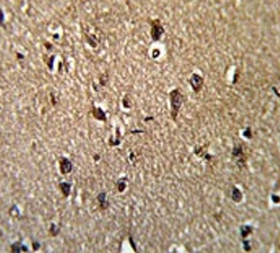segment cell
Here are the masks:
<instances>
[{
    "instance_id": "obj_1",
    "label": "cell",
    "mask_w": 280,
    "mask_h": 253,
    "mask_svg": "<svg viewBox=\"0 0 280 253\" xmlns=\"http://www.w3.org/2000/svg\"><path fill=\"white\" fill-rule=\"evenodd\" d=\"M183 103V96L180 92L179 89H173L170 92V103H171V117L173 121H177V116L179 113L180 108L182 106Z\"/></svg>"
},
{
    "instance_id": "obj_2",
    "label": "cell",
    "mask_w": 280,
    "mask_h": 253,
    "mask_svg": "<svg viewBox=\"0 0 280 253\" xmlns=\"http://www.w3.org/2000/svg\"><path fill=\"white\" fill-rule=\"evenodd\" d=\"M151 26H152L151 37L154 42H158V41H160L161 36L163 35V33H164V28H163V26L161 25L160 19H154V20H152Z\"/></svg>"
},
{
    "instance_id": "obj_3",
    "label": "cell",
    "mask_w": 280,
    "mask_h": 253,
    "mask_svg": "<svg viewBox=\"0 0 280 253\" xmlns=\"http://www.w3.org/2000/svg\"><path fill=\"white\" fill-rule=\"evenodd\" d=\"M189 83L195 92H199L204 85V78L197 73H192V75L189 79Z\"/></svg>"
},
{
    "instance_id": "obj_4",
    "label": "cell",
    "mask_w": 280,
    "mask_h": 253,
    "mask_svg": "<svg viewBox=\"0 0 280 253\" xmlns=\"http://www.w3.org/2000/svg\"><path fill=\"white\" fill-rule=\"evenodd\" d=\"M72 162L69 160L68 157H62L60 159V171H61L62 175H68L72 171Z\"/></svg>"
},
{
    "instance_id": "obj_5",
    "label": "cell",
    "mask_w": 280,
    "mask_h": 253,
    "mask_svg": "<svg viewBox=\"0 0 280 253\" xmlns=\"http://www.w3.org/2000/svg\"><path fill=\"white\" fill-rule=\"evenodd\" d=\"M92 116L97 121H106V114L105 111L101 109V108H97V107H92Z\"/></svg>"
},
{
    "instance_id": "obj_6",
    "label": "cell",
    "mask_w": 280,
    "mask_h": 253,
    "mask_svg": "<svg viewBox=\"0 0 280 253\" xmlns=\"http://www.w3.org/2000/svg\"><path fill=\"white\" fill-rule=\"evenodd\" d=\"M97 199H98L99 205H100V208H102V209L108 208V206H109V201L107 200V193H105V191H102V193H100L99 195H98Z\"/></svg>"
},
{
    "instance_id": "obj_7",
    "label": "cell",
    "mask_w": 280,
    "mask_h": 253,
    "mask_svg": "<svg viewBox=\"0 0 280 253\" xmlns=\"http://www.w3.org/2000/svg\"><path fill=\"white\" fill-rule=\"evenodd\" d=\"M10 250L11 252H15V253H19V252H27L28 249L27 246H25L24 244H22V242H15L11 244L10 246Z\"/></svg>"
},
{
    "instance_id": "obj_8",
    "label": "cell",
    "mask_w": 280,
    "mask_h": 253,
    "mask_svg": "<svg viewBox=\"0 0 280 253\" xmlns=\"http://www.w3.org/2000/svg\"><path fill=\"white\" fill-rule=\"evenodd\" d=\"M59 187H60V190L63 193V196L64 197L70 196V193H71V183H69V182H61L59 185Z\"/></svg>"
},
{
    "instance_id": "obj_9",
    "label": "cell",
    "mask_w": 280,
    "mask_h": 253,
    "mask_svg": "<svg viewBox=\"0 0 280 253\" xmlns=\"http://www.w3.org/2000/svg\"><path fill=\"white\" fill-rule=\"evenodd\" d=\"M242 197H243V195H242L240 189L237 188V187H233L232 188V199L235 203H240L241 200H242Z\"/></svg>"
},
{
    "instance_id": "obj_10",
    "label": "cell",
    "mask_w": 280,
    "mask_h": 253,
    "mask_svg": "<svg viewBox=\"0 0 280 253\" xmlns=\"http://www.w3.org/2000/svg\"><path fill=\"white\" fill-rule=\"evenodd\" d=\"M253 232V227L250 226V225H242L240 228V233H241V236L245 239L246 236H249Z\"/></svg>"
},
{
    "instance_id": "obj_11",
    "label": "cell",
    "mask_w": 280,
    "mask_h": 253,
    "mask_svg": "<svg viewBox=\"0 0 280 253\" xmlns=\"http://www.w3.org/2000/svg\"><path fill=\"white\" fill-rule=\"evenodd\" d=\"M232 154H233V157H243V147L241 145H235L233 147V151H232Z\"/></svg>"
},
{
    "instance_id": "obj_12",
    "label": "cell",
    "mask_w": 280,
    "mask_h": 253,
    "mask_svg": "<svg viewBox=\"0 0 280 253\" xmlns=\"http://www.w3.org/2000/svg\"><path fill=\"white\" fill-rule=\"evenodd\" d=\"M126 181H127V179L126 178H120L118 181H117V188H118L119 193H123V191L126 189V186H127Z\"/></svg>"
},
{
    "instance_id": "obj_13",
    "label": "cell",
    "mask_w": 280,
    "mask_h": 253,
    "mask_svg": "<svg viewBox=\"0 0 280 253\" xmlns=\"http://www.w3.org/2000/svg\"><path fill=\"white\" fill-rule=\"evenodd\" d=\"M50 234L52 236H56L59 234V232H60V227H59L58 225H55L53 223V224H51V226H50Z\"/></svg>"
},
{
    "instance_id": "obj_14",
    "label": "cell",
    "mask_w": 280,
    "mask_h": 253,
    "mask_svg": "<svg viewBox=\"0 0 280 253\" xmlns=\"http://www.w3.org/2000/svg\"><path fill=\"white\" fill-rule=\"evenodd\" d=\"M243 135H244L246 139H251V137H252L251 128H250V127H246V128L243 131Z\"/></svg>"
},
{
    "instance_id": "obj_15",
    "label": "cell",
    "mask_w": 280,
    "mask_h": 253,
    "mask_svg": "<svg viewBox=\"0 0 280 253\" xmlns=\"http://www.w3.org/2000/svg\"><path fill=\"white\" fill-rule=\"evenodd\" d=\"M236 164H237V167L240 168V169H243V168H244V165H245V160L243 159V157H240V159L237 160Z\"/></svg>"
},
{
    "instance_id": "obj_16",
    "label": "cell",
    "mask_w": 280,
    "mask_h": 253,
    "mask_svg": "<svg viewBox=\"0 0 280 253\" xmlns=\"http://www.w3.org/2000/svg\"><path fill=\"white\" fill-rule=\"evenodd\" d=\"M243 249H244V251H250L251 250V246H250V242L249 241H243Z\"/></svg>"
},
{
    "instance_id": "obj_17",
    "label": "cell",
    "mask_w": 280,
    "mask_h": 253,
    "mask_svg": "<svg viewBox=\"0 0 280 253\" xmlns=\"http://www.w3.org/2000/svg\"><path fill=\"white\" fill-rule=\"evenodd\" d=\"M123 103H124V107H125V108H129V107H131V103H129V101H128V96H125Z\"/></svg>"
},
{
    "instance_id": "obj_18",
    "label": "cell",
    "mask_w": 280,
    "mask_h": 253,
    "mask_svg": "<svg viewBox=\"0 0 280 253\" xmlns=\"http://www.w3.org/2000/svg\"><path fill=\"white\" fill-rule=\"evenodd\" d=\"M40 248H41L40 243H38V242H33V250H34V251H37V250L40 249Z\"/></svg>"
},
{
    "instance_id": "obj_19",
    "label": "cell",
    "mask_w": 280,
    "mask_h": 253,
    "mask_svg": "<svg viewBox=\"0 0 280 253\" xmlns=\"http://www.w3.org/2000/svg\"><path fill=\"white\" fill-rule=\"evenodd\" d=\"M54 59H55V56H51V59H50V61H48V68H50V70H52L53 69V61H54Z\"/></svg>"
},
{
    "instance_id": "obj_20",
    "label": "cell",
    "mask_w": 280,
    "mask_h": 253,
    "mask_svg": "<svg viewBox=\"0 0 280 253\" xmlns=\"http://www.w3.org/2000/svg\"><path fill=\"white\" fill-rule=\"evenodd\" d=\"M271 198H272V200L276 204L279 203V197H278V196H276V195H272V196H271Z\"/></svg>"
},
{
    "instance_id": "obj_21",
    "label": "cell",
    "mask_w": 280,
    "mask_h": 253,
    "mask_svg": "<svg viewBox=\"0 0 280 253\" xmlns=\"http://www.w3.org/2000/svg\"><path fill=\"white\" fill-rule=\"evenodd\" d=\"M129 242L132 243V246H133V249L136 251V248H135V244H134V242H133V239H132V236H129Z\"/></svg>"
},
{
    "instance_id": "obj_22",
    "label": "cell",
    "mask_w": 280,
    "mask_h": 253,
    "mask_svg": "<svg viewBox=\"0 0 280 253\" xmlns=\"http://www.w3.org/2000/svg\"><path fill=\"white\" fill-rule=\"evenodd\" d=\"M17 57H19V59H24V56H23V54H20V53H18V54H17Z\"/></svg>"
}]
</instances>
